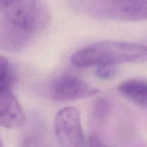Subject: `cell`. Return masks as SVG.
<instances>
[{"label": "cell", "instance_id": "8fae6325", "mask_svg": "<svg viewBox=\"0 0 147 147\" xmlns=\"http://www.w3.org/2000/svg\"><path fill=\"white\" fill-rule=\"evenodd\" d=\"M89 143L90 146H105L102 141L97 134H91L89 138Z\"/></svg>", "mask_w": 147, "mask_h": 147}, {"label": "cell", "instance_id": "4fadbf2b", "mask_svg": "<svg viewBox=\"0 0 147 147\" xmlns=\"http://www.w3.org/2000/svg\"><path fill=\"white\" fill-rule=\"evenodd\" d=\"M1 146H2V143H1V139H0V147Z\"/></svg>", "mask_w": 147, "mask_h": 147}, {"label": "cell", "instance_id": "6da1fadb", "mask_svg": "<svg viewBox=\"0 0 147 147\" xmlns=\"http://www.w3.org/2000/svg\"><path fill=\"white\" fill-rule=\"evenodd\" d=\"M146 62V45L120 41L95 43L80 49L71 57V64L77 67Z\"/></svg>", "mask_w": 147, "mask_h": 147}, {"label": "cell", "instance_id": "8992f818", "mask_svg": "<svg viewBox=\"0 0 147 147\" xmlns=\"http://www.w3.org/2000/svg\"><path fill=\"white\" fill-rule=\"evenodd\" d=\"M24 121L22 108L10 88L0 90V126L6 129H19Z\"/></svg>", "mask_w": 147, "mask_h": 147}, {"label": "cell", "instance_id": "7c38bea8", "mask_svg": "<svg viewBox=\"0 0 147 147\" xmlns=\"http://www.w3.org/2000/svg\"><path fill=\"white\" fill-rule=\"evenodd\" d=\"M12 0H0V9L7 6Z\"/></svg>", "mask_w": 147, "mask_h": 147}, {"label": "cell", "instance_id": "52a82bcc", "mask_svg": "<svg viewBox=\"0 0 147 147\" xmlns=\"http://www.w3.org/2000/svg\"><path fill=\"white\" fill-rule=\"evenodd\" d=\"M118 91L128 100L147 109V81L136 79L127 80L120 85Z\"/></svg>", "mask_w": 147, "mask_h": 147}, {"label": "cell", "instance_id": "277c9868", "mask_svg": "<svg viewBox=\"0 0 147 147\" xmlns=\"http://www.w3.org/2000/svg\"><path fill=\"white\" fill-rule=\"evenodd\" d=\"M54 130L56 138L63 146H82L84 144L80 114L75 108L61 109L56 115Z\"/></svg>", "mask_w": 147, "mask_h": 147}, {"label": "cell", "instance_id": "9c48e42d", "mask_svg": "<svg viewBox=\"0 0 147 147\" xmlns=\"http://www.w3.org/2000/svg\"><path fill=\"white\" fill-rule=\"evenodd\" d=\"M12 81V75L9 60L4 56H0V90L8 88Z\"/></svg>", "mask_w": 147, "mask_h": 147}, {"label": "cell", "instance_id": "ba28073f", "mask_svg": "<svg viewBox=\"0 0 147 147\" xmlns=\"http://www.w3.org/2000/svg\"><path fill=\"white\" fill-rule=\"evenodd\" d=\"M110 110L111 106L106 99H99L96 101L92 109V119L97 123H103L108 119Z\"/></svg>", "mask_w": 147, "mask_h": 147}, {"label": "cell", "instance_id": "7a4b0ae2", "mask_svg": "<svg viewBox=\"0 0 147 147\" xmlns=\"http://www.w3.org/2000/svg\"><path fill=\"white\" fill-rule=\"evenodd\" d=\"M0 10L6 21L23 33L40 31L50 22V12L43 0H12Z\"/></svg>", "mask_w": 147, "mask_h": 147}, {"label": "cell", "instance_id": "5b68a950", "mask_svg": "<svg viewBox=\"0 0 147 147\" xmlns=\"http://www.w3.org/2000/svg\"><path fill=\"white\" fill-rule=\"evenodd\" d=\"M99 92L98 89L90 86L82 79L65 74L54 83L53 96L57 101H71L92 97Z\"/></svg>", "mask_w": 147, "mask_h": 147}, {"label": "cell", "instance_id": "30bf717a", "mask_svg": "<svg viewBox=\"0 0 147 147\" xmlns=\"http://www.w3.org/2000/svg\"><path fill=\"white\" fill-rule=\"evenodd\" d=\"M97 67L96 71L97 76L104 80H108L115 77L118 70L115 65H102Z\"/></svg>", "mask_w": 147, "mask_h": 147}, {"label": "cell", "instance_id": "3957f363", "mask_svg": "<svg viewBox=\"0 0 147 147\" xmlns=\"http://www.w3.org/2000/svg\"><path fill=\"white\" fill-rule=\"evenodd\" d=\"M78 8L86 14L124 21L147 19V0H79Z\"/></svg>", "mask_w": 147, "mask_h": 147}]
</instances>
